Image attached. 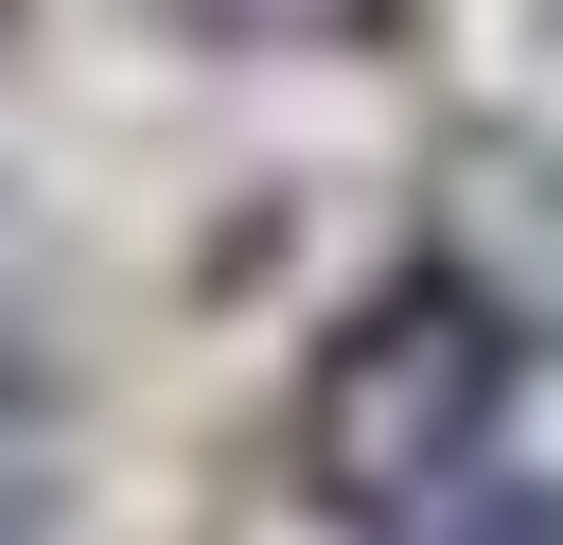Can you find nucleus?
<instances>
[{"mask_svg":"<svg viewBox=\"0 0 563 545\" xmlns=\"http://www.w3.org/2000/svg\"><path fill=\"white\" fill-rule=\"evenodd\" d=\"M510 369H528V334H510L440 246H422L405 281H369V299L317 334V369H299V475H317V510L387 527V510L457 492V475L493 457V422H510Z\"/></svg>","mask_w":563,"mask_h":545,"instance_id":"nucleus-1","label":"nucleus"},{"mask_svg":"<svg viewBox=\"0 0 563 545\" xmlns=\"http://www.w3.org/2000/svg\"><path fill=\"white\" fill-rule=\"evenodd\" d=\"M422 246H440L528 352H563V141H545V123H457L440 176H422Z\"/></svg>","mask_w":563,"mask_h":545,"instance_id":"nucleus-2","label":"nucleus"},{"mask_svg":"<svg viewBox=\"0 0 563 545\" xmlns=\"http://www.w3.org/2000/svg\"><path fill=\"white\" fill-rule=\"evenodd\" d=\"M369 545H563V492H545V475H493V457H475L457 492H422V510H387Z\"/></svg>","mask_w":563,"mask_h":545,"instance_id":"nucleus-3","label":"nucleus"},{"mask_svg":"<svg viewBox=\"0 0 563 545\" xmlns=\"http://www.w3.org/2000/svg\"><path fill=\"white\" fill-rule=\"evenodd\" d=\"M211 35H282V53H352V35H387L405 0H194Z\"/></svg>","mask_w":563,"mask_h":545,"instance_id":"nucleus-4","label":"nucleus"},{"mask_svg":"<svg viewBox=\"0 0 563 545\" xmlns=\"http://www.w3.org/2000/svg\"><path fill=\"white\" fill-rule=\"evenodd\" d=\"M35 404H53V387H35V352H18V334H0V457H18V440H35Z\"/></svg>","mask_w":563,"mask_h":545,"instance_id":"nucleus-5","label":"nucleus"}]
</instances>
